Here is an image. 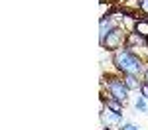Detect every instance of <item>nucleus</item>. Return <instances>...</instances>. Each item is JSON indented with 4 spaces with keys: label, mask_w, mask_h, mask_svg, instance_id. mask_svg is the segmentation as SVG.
Listing matches in <instances>:
<instances>
[{
    "label": "nucleus",
    "mask_w": 148,
    "mask_h": 130,
    "mask_svg": "<svg viewBox=\"0 0 148 130\" xmlns=\"http://www.w3.org/2000/svg\"><path fill=\"white\" fill-rule=\"evenodd\" d=\"M107 108H111V110H114V112H121V108H123V103L111 97V99L107 101Z\"/></svg>",
    "instance_id": "8"
},
{
    "label": "nucleus",
    "mask_w": 148,
    "mask_h": 130,
    "mask_svg": "<svg viewBox=\"0 0 148 130\" xmlns=\"http://www.w3.org/2000/svg\"><path fill=\"white\" fill-rule=\"evenodd\" d=\"M136 108H138V110H142V112H146V97H138Z\"/></svg>",
    "instance_id": "10"
},
{
    "label": "nucleus",
    "mask_w": 148,
    "mask_h": 130,
    "mask_svg": "<svg viewBox=\"0 0 148 130\" xmlns=\"http://www.w3.org/2000/svg\"><path fill=\"white\" fill-rule=\"evenodd\" d=\"M128 46H140V47H144V46H146V37L134 32V34L128 35Z\"/></svg>",
    "instance_id": "6"
},
{
    "label": "nucleus",
    "mask_w": 148,
    "mask_h": 130,
    "mask_svg": "<svg viewBox=\"0 0 148 130\" xmlns=\"http://www.w3.org/2000/svg\"><path fill=\"white\" fill-rule=\"evenodd\" d=\"M114 65L126 75H138L142 71V61L128 49H121L114 53Z\"/></svg>",
    "instance_id": "1"
},
{
    "label": "nucleus",
    "mask_w": 148,
    "mask_h": 130,
    "mask_svg": "<svg viewBox=\"0 0 148 130\" xmlns=\"http://www.w3.org/2000/svg\"><path fill=\"white\" fill-rule=\"evenodd\" d=\"M114 28H116V26H114V22L113 20H107V22H105V20H101V35H99V39H105V37H107V35L111 34V32H113Z\"/></svg>",
    "instance_id": "5"
},
{
    "label": "nucleus",
    "mask_w": 148,
    "mask_h": 130,
    "mask_svg": "<svg viewBox=\"0 0 148 130\" xmlns=\"http://www.w3.org/2000/svg\"><path fill=\"white\" fill-rule=\"evenodd\" d=\"M146 83H148V71H146Z\"/></svg>",
    "instance_id": "14"
},
{
    "label": "nucleus",
    "mask_w": 148,
    "mask_h": 130,
    "mask_svg": "<svg viewBox=\"0 0 148 130\" xmlns=\"http://www.w3.org/2000/svg\"><path fill=\"white\" fill-rule=\"evenodd\" d=\"M123 42H125V34H123V30L114 28V30L107 35L105 39H103L101 44L107 47V49H119V47L123 46Z\"/></svg>",
    "instance_id": "3"
},
{
    "label": "nucleus",
    "mask_w": 148,
    "mask_h": 130,
    "mask_svg": "<svg viewBox=\"0 0 148 130\" xmlns=\"http://www.w3.org/2000/svg\"><path fill=\"white\" fill-rule=\"evenodd\" d=\"M134 32L144 35V37H148V22H136L134 24Z\"/></svg>",
    "instance_id": "7"
},
{
    "label": "nucleus",
    "mask_w": 148,
    "mask_h": 130,
    "mask_svg": "<svg viewBox=\"0 0 148 130\" xmlns=\"http://www.w3.org/2000/svg\"><path fill=\"white\" fill-rule=\"evenodd\" d=\"M140 10L144 14H148V0H140Z\"/></svg>",
    "instance_id": "11"
},
{
    "label": "nucleus",
    "mask_w": 148,
    "mask_h": 130,
    "mask_svg": "<svg viewBox=\"0 0 148 130\" xmlns=\"http://www.w3.org/2000/svg\"><path fill=\"white\" fill-rule=\"evenodd\" d=\"M140 91H142V97H146V99H148V83L140 85Z\"/></svg>",
    "instance_id": "12"
},
{
    "label": "nucleus",
    "mask_w": 148,
    "mask_h": 130,
    "mask_svg": "<svg viewBox=\"0 0 148 130\" xmlns=\"http://www.w3.org/2000/svg\"><path fill=\"white\" fill-rule=\"evenodd\" d=\"M125 85L128 89H138V81H136V75H126Z\"/></svg>",
    "instance_id": "9"
},
{
    "label": "nucleus",
    "mask_w": 148,
    "mask_h": 130,
    "mask_svg": "<svg viewBox=\"0 0 148 130\" xmlns=\"http://www.w3.org/2000/svg\"><path fill=\"white\" fill-rule=\"evenodd\" d=\"M103 120L107 122V124H121V112H114L111 108H107V112H103Z\"/></svg>",
    "instance_id": "4"
},
{
    "label": "nucleus",
    "mask_w": 148,
    "mask_h": 130,
    "mask_svg": "<svg viewBox=\"0 0 148 130\" xmlns=\"http://www.w3.org/2000/svg\"><path fill=\"white\" fill-rule=\"evenodd\" d=\"M107 89H109V95L121 101V103H126V97H128V87L125 85V81L121 79H109L107 81Z\"/></svg>",
    "instance_id": "2"
},
{
    "label": "nucleus",
    "mask_w": 148,
    "mask_h": 130,
    "mask_svg": "<svg viewBox=\"0 0 148 130\" xmlns=\"http://www.w3.org/2000/svg\"><path fill=\"white\" fill-rule=\"evenodd\" d=\"M123 130H138V126H134V124H125Z\"/></svg>",
    "instance_id": "13"
}]
</instances>
